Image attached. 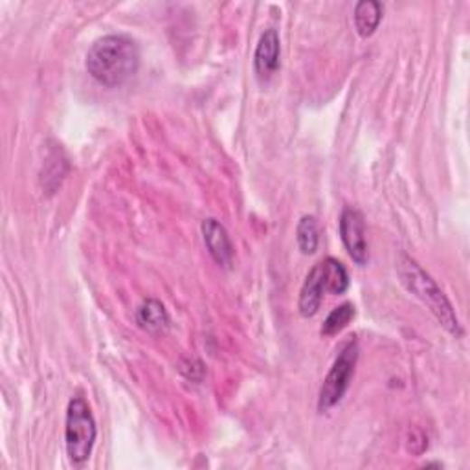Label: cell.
Wrapping results in <instances>:
<instances>
[{"instance_id":"30bf717a","label":"cell","mask_w":470,"mask_h":470,"mask_svg":"<svg viewBox=\"0 0 470 470\" xmlns=\"http://www.w3.org/2000/svg\"><path fill=\"white\" fill-rule=\"evenodd\" d=\"M136 320L149 333H164L169 327V315L158 300H146L138 309Z\"/></svg>"},{"instance_id":"6da1fadb","label":"cell","mask_w":470,"mask_h":470,"mask_svg":"<svg viewBox=\"0 0 470 470\" xmlns=\"http://www.w3.org/2000/svg\"><path fill=\"white\" fill-rule=\"evenodd\" d=\"M140 67L138 42L122 33L98 39L87 53V70L103 87L114 89L127 83Z\"/></svg>"},{"instance_id":"7c38bea8","label":"cell","mask_w":470,"mask_h":470,"mask_svg":"<svg viewBox=\"0 0 470 470\" xmlns=\"http://www.w3.org/2000/svg\"><path fill=\"white\" fill-rule=\"evenodd\" d=\"M296 240H298V247L302 250V254L311 256L316 252L318 243H320V230H318V222L313 215H304L298 222L296 228Z\"/></svg>"},{"instance_id":"52a82bcc","label":"cell","mask_w":470,"mask_h":470,"mask_svg":"<svg viewBox=\"0 0 470 470\" xmlns=\"http://www.w3.org/2000/svg\"><path fill=\"white\" fill-rule=\"evenodd\" d=\"M279 35L276 30H267L256 48L254 67L259 80H268L279 69Z\"/></svg>"},{"instance_id":"7a4b0ae2","label":"cell","mask_w":470,"mask_h":470,"mask_svg":"<svg viewBox=\"0 0 470 470\" xmlns=\"http://www.w3.org/2000/svg\"><path fill=\"white\" fill-rule=\"evenodd\" d=\"M397 272H399L402 285L430 309V313L437 318V322L450 334L459 338L463 334V327L459 324V318H457L452 304L445 296V292L432 279V276L427 274L416 259H411L408 256L399 258Z\"/></svg>"},{"instance_id":"9c48e42d","label":"cell","mask_w":470,"mask_h":470,"mask_svg":"<svg viewBox=\"0 0 470 470\" xmlns=\"http://www.w3.org/2000/svg\"><path fill=\"white\" fill-rule=\"evenodd\" d=\"M318 265H320L324 288L327 294H334V296H338V294H343L349 288V274L340 261L327 258Z\"/></svg>"},{"instance_id":"3957f363","label":"cell","mask_w":470,"mask_h":470,"mask_svg":"<svg viewBox=\"0 0 470 470\" xmlns=\"http://www.w3.org/2000/svg\"><path fill=\"white\" fill-rule=\"evenodd\" d=\"M98 428L89 402L83 397H74L67 408L65 423V446L72 463L83 465L89 461Z\"/></svg>"},{"instance_id":"5b68a950","label":"cell","mask_w":470,"mask_h":470,"mask_svg":"<svg viewBox=\"0 0 470 470\" xmlns=\"http://www.w3.org/2000/svg\"><path fill=\"white\" fill-rule=\"evenodd\" d=\"M340 238L342 243L357 265L368 263V241H366V221L362 212L345 208L340 215Z\"/></svg>"},{"instance_id":"8fae6325","label":"cell","mask_w":470,"mask_h":470,"mask_svg":"<svg viewBox=\"0 0 470 470\" xmlns=\"http://www.w3.org/2000/svg\"><path fill=\"white\" fill-rule=\"evenodd\" d=\"M382 21V6L377 0H362L355 6V26L362 37L375 33Z\"/></svg>"},{"instance_id":"277c9868","label":"cell","mask_w":470,"mask_h":470,"mask_svg":"<svg viewBox=\"0 0 470 470\" xmlns=\"http://www.w3.org/2000/svg\"><path fill=\"white\" fill-rule=\"evenodd\" d=\"M357 361H359V343H357V340H349L338 352V357H336L331 371L327 373V377L322 384L320 397H318L320 411H329L333 406H336L343 399V395L351 384V379H352V375H355Z\"/></svg>"},{"instance_id":"ba28073f","label":"cell","mask_w":470,"mask_h":470,"mask_svg":"<svg viewBox=\"0 0 470 470\" xmlns=\"http://www.w3.org/2000/svg\"><path fill=\"white\" fill-rule=\"evenodd\" d=\"M324 281H322V274H320V265L316 263L313 267V270L307 274L304 287L300 290V302H298V309L300 315L306 318H311L318 313L322 300H324Z\"/></svg>"},{"instance_id":"4fadbf2b","label":"cell","mask_w":470,"mask_h":470,"mask_svg":"<svg viewBox=\"0 0 470 470\" xmlns=\"http://www.w3.org/2000/svg\"><path fill=\"white\" fill-rule=\"evenodd\" d=\"M352 318H355V306H352V304H342L340 307L331 311V315L325 318L320 333L324 336H334L342 329H345Z\"/></svg>"},{"instance_id":"8992f818","label":"cell","mask_w":470,"mask_h":470,"mask_svg":"<svg viewBox=\"0 0 470 470\" xmlns=\"http://www.w3.org/2000/svg\"><path fill=\"white\" fill-rule=\"evenodd\" d=\"M202 238L206 243V249L213 261L224 268H228L233 261V245L226 228L215 221V219H206L202 221Z\"/></svg>"}]
</instances>
